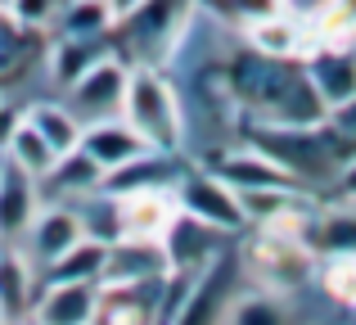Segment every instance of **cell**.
<instances>
[{"label": "cell", "instance_id": "e575fe53", "mask_svg": "<svg viewBox=\"0 0 356 325\" xmlns=\"http://www.w3.org/2000/svg\"><path fill=\"white\" fill-rule=\"evenodd\" d=\"M0 325H9V321H5V317H0Z\"/></svg>", "mask_w": 356, "mask_h": 325}, {"label": "cell", "instance_id": "9a60e30c", "mask_svg": "<svg viewBox=\"0 0 356 325\" xmlns=\"http://www.w3.org/2000/svg\"><path fill=\"white\" fill-rule=\"evenodd\" d=\"M32 299H36V280H32V267L23 262L14 244H0V317L9 325L23 321L32 312Z\"/></svg>", "mask_w": 356, "mask_h": 325}, {"label": "cell", "instance_id": "603a6c76", "mask_svg": "<svg viewBox=\"0 0 356 325\" xmlns=\"http://www.w3.org/2000/svg\"><path fill=\"white\" fill-rule=\"evenodd\" d=\"M321 285L343 308H356V253H330V262L321 271Z\"/></svg>", "mask_w": 356, "mask_h": 325}, {"label": "cell", "instance_id": "44dd1931", "mask_svg": "<svg viewBox=\"0 0 356 325\" xmlns=\"http://www.w3.org/2000/svg\"><path fill=\"white\" fill-rule=\"evenodd\" d=\"M95 59H104V54H99V36H63L50 54V72H54L59 86H72Z\"/></svg>", "mask_w": 356, "mask_h": 325}, {"label": "cell", "instance_id": "d6a6232c", "mask_svg": "<svg viewBox=\"0 0 356 325\" xmlns=\"http://www.w3.org/2000/svg\"><path fill=\"white\" fill-rule=\"evenodd\" d=\"M352 54H356V32H352Z\"/></svg>", "mask_w": 356, "mask_h": 325}, {"label": "cell", "instance_id": "2e32d148", "mask_svg": "<svg viewBox=\"0 0 356 325\" xmlns=\"http://www.w3.org/2000/svg\"><path fill=\"white\" fill-rule=\"evenodd\" d=\"M104 239H90L81 235L68 253H59L50 267H41V285H59V280H86L99 285V271H104Z\"/></svg>", "mask_w": 356, "mask_h": 325}, {"label": "cell", "instance_id": "83f0119b", "mask_svg": "<svg viewBox=\"0 0 356 325\" xmlns=\"http://www.w3.org/2000/svg\"><path fill=\"white\" fill-rule=\"evenodd\" d=\"M330 122H334V127H343V132H352V136H356V95H352V100H343V104H334V109H330Z\"/></svg>", "mask_w": 356, "mask_h": 325}, {"label": "cell", "instance_id": "4dcf8cb0", "mask_svg": "<svg viewBox=\"0 0 356 325\" xmlns=\"http://www.w3.org/2000/svg\"><path fill=\"white\" fill-rule=\"evenodd\" d=\"M14 325H36V321H32V317H23V321H14Z\"/></svg>", "mask_w": 356, "mask_h": 325}, {"label": "cell", "instance_id": "7402d4cb", "mask_svg": "<svg viewBox=\"0 0 356 325\" xmlns=\"http://www.w3.org/2000/svg\"><path fill=\"white\" fill-rule=\"evenodd\" d=\"M54 23L63 27V36H104L113 27V9L108 0H68Z\"/></svg>", "mask_w": 356, "mask_h": 325}, {"label": "cell", "instance_id": "836d02e7", "mask_svg": "<svg viewBox=\"0 0 356 325\" xmlns=\"http://www.w3.org/2000/svg\"><path fill=\"white\" fill-rule=\"evenodd\" d=\"M0 167H5V154H0Z\"/></svg>", "mask_w": 356, "mask_h": 325}, {"label": "cell", "instance_id": "4316f807", "mask_svg": "<svg viewBox=\"0 0 356 325\" xmlns=\"http://www.w3.org/2000/svg\"><path fill=\"white\" fill-rule=\"evenodd\" d=\"M334 0H280V9L284 14H293V18H312V14H325Z\"/></svg>", "mask_w": 356, "mask_h": 325}, {"label": "cell", "instance_id": "1f68e13d", "mask_svg": "<svg viewBox=\"0 0 356 325\" xmlns=\"http://www.w3.org/2000/svg\"><path fill=\"white\" fill-rule=\"evenodd\" d=\"M9 5H14V0H0V9H9Z\"/></svg>", "mask_w": 356, "mask_h": 325}, {"label": "cell", "instance_id": "52a82bcc", "mask_svg": "<svg viewBox=\"0 0 356 325\" xmlns=\"http://www.w3.org/2000/svg\"><path fill=\"white\" fill-rule=\"evenodd\" d=\"M36 212H41V190H36V176L5 159V167H0V239H9V244H14V239L32 226Z\"/></svg>", "mask_w": 356, "mask_h": 325}, {"label": "cell", "instance_id": "8fae6325", "mask_svg": "<svg viewBox=\"0 0 356 325\" xmlns=\"http://www.w3.org/2000/svg\"><path fill=\"white\" fill-rule=\"evenodd\" d=\"M226 276H230L226 262L212 257V262L194 276V285H190V294H185V303H181L176 325H217L221 312H226V299H230V280H226Z\"/></svg>", "mask_w": 356, "mask_h": 325}, {"label": "cell", "instance_id": "5bb4252c", "mask_svg": "<svg viewBox=\"0 0 356 325\" xmlns=\"http://www.w3.org/2000/svg\"><path fill=\"white\" fill-rule=\"evenodd\" d=\"M81 150L108 172V167H122V163L140 159V154L149 150V141L131 122H95V127L81 132Z\"/></svg>", "mask_w": 356, "mask_h": 325}, {"label": "cell", "instance_id": "ac0fdd59", "mask_svg": "<svg viewBox=\"0 0 356 325\" xmlns=\"http://www.w3.org/2000/svg\"><path fill=\"white\" fill-rule=\"evenodd\" d=\"M99 176H104V167H99V163L77 145V150L59 154V159H54V167L41 176V181H50L59 194H95V190H99Z\"/></svg>", "mask_w": 356, "mask_h": 325}, {"label": "cell", "instance_id": "30bf717a", "mask_svg": "<svg viewBox=\"0 0 356 325\" xmlns=\"http://www.w3.org/2000/svg\"><path fill=\"white\" fill-rule=\"evenodd\" d=\"M122 90H127V68H122L118 59H95L72 81V100H77V109L90 113V118L122 109Z\"/></svg>", "mask_w": 356, "mask_h": 325}, {"label": "cell", "instance_id": "9c48e42d", "mask_svg": "<svg viewBox=\"0 0 356 325\" xmlns=\"http://www.w3.org/2000/svg\"><path fill=\"white\" fill-rule=\"evenodd\" d=\"M217 176L230 185V190H302L289 167H280L275 159H266L261 150L252 154H226L217 163Z\"/></svg>", "mask_w": 356, "mask_h": 325}, {"label": "cell", "instance_id": "8992f818", "mask_svg": "<svg viewBox=\"0 0 356 325\" xmlns=\"http://www.w3.org/2000/svg\"><path fill=\"white\" fill-rule=\"evenodd\" d=\"M302 72L316 86V95L325 100V109H334V104H343V100L356 95V54H352V45L325 41L321 50L307 54Z\"/></svg>", "mask_w": 356, "mask_h": 325}, {"label": "cell", "instance_id": "4fadbf2b", "mask_svg": "<svg viewBox=\"0 0 356 325\" xmlns=\"http://www.w3.org/2000/svg\"><path fill=\"white\" fill-rule=\"evenodd\" d=\"M185 167H172L163 150H145L140 159L122 163V167H108L104 176H99V190L104 194H131V190H154V185H167L176 181Z\"/></svg>", "mask_w": 356, "mask_h": 325}, {"label": "cell", "instance_id": "7a4b0ae2", "mask_svg": "<svg viewBox=\"0 0 356 325\" xmlns=\"http://www.w3.org/2000/svg\"><path fill=\"white\" fill-rule=\"evenodd\" d=\"M243 267L266 290H298L312 276V248L302 235H284V226H266L252 244H243Z\"/></svg>", "mask_w": 356, "mask_h": 325}, {"label": "cell", "instance_id": "3957f363", "mask_svg": "<svg viewBox=\"0 0 356 325\" xmlns=\"http://www.w3.org/2000/svg\"><path fill=\"white\" fill-rule=\"evenodd\" d=\"M176 208L217 226V230H239L248 221L239 208V194L217 172H181L176 176Z\"/></svg>", "mask_w": 356, "mask_h": 325}, {"label": "cell", "instance_id": "d4e9b609", "mask_svg": "<svg viewBox=\"0 0 356 325\" xmlns=\"http://www.w3.org/2000/svg\"><path fill=\"white\" fill-rule=\"evenodd\" d=\"M230 325H289V317L275 308V303L261 294V299H243L230 312Z\"/></svg>", "mask_w": 356, "mask_h": 325}, {"label": "cell", "instance_id": "277c9868", "mask_svg": "<svg viewBox=\"0 0 356 325\" xmlns=\"http://www.w3.org/2000/svg\"><path fill=\"white\" fill-rule=\"evenodd\" d=\"M172 271V257H167L163 239H113L104 248V271L99 285H131V280H158V276Z\"/></svg>", "mask_w": 356, "mask_h": 325}, {"label": "cell", "instance_id": "7c38bea8", "mask_svg": "<svg viewBox=\"0 0 356 325\" xmlns=\"http://www.w3.org/2000/svg\"><path fill=\"white\" fill-rule=\"evenodd\" d=\"M32 262L36 267H50L59 253H68L86 230H81V217L77 208H41L32 217Z\"/></svg>", "mask_w": 356, "mask_h": 325}, {"label": "cell", "instance_id": "f546056e", "mask_svg": "<svg viewBox=\"0 0 356 325\" xmlns=\"http://www.w3.org/2000/svg\"><path fill=\"white\" fill-rule=\"evenodd\" d=\"M136 5H140V0H108V9H113V23H118V18H127Z\"/></svg>", "mask_w": 356, "mask_h": 325}, {"label": "cell", "instance_id": "e0dca14e", "mask_svg": "<svg viewBox=\"0 0 356 325\" xmlns=\"http://www.w3.org/2000/svg\"><path fill=\"white\" fill-rule=\"evenodd\" d=\"M5 159L18 163L23 172H32L36 181H41V176L54 167V159H59V154L50 150V141H45V136L36 132L32 122H27V118H18V122L9 127V136H5Z\"/></svg>", "mask_w": 356, "mask_h": 325}, {"label": "cell", "instance_id": "ffe728a7", "mask_svg": "<svg viewBox=\"0 0 356 325\" xmlns=\"http://www.w3.org/2000/svg\"><path fill=\"white\" fill-rule=\"evenodd\" d=\"M23 118L45 136V141H50L54 154H68V150H77V145H81V122L68 113V109H59V104H32Z\"/></svg>", "mask_w": 356, "mask_h": 325}, {"label": "cell", "instance_id": "6da1fadb", "mask_svg": "<svg viewBox=\"0 0 356 325\" xmlns=\"http://www.w3.org/2000/svg\"><path fill=\"white\" fill-rule=\"evenodd\" d=\"M122 113L149 141V150L172 154L181 145V109H176V95L158 68L140 63V68H127V90H122Z\"/></svg>", "mask_w": 356, "mask_h": 325}, {"label": "cell", "instance_id": "ba28073f", "mask_svg": "<svg viewBox=\"0 0 356 325\" xmlns=\"http://www.w3.org/2000/svg\"><path fill=\"white\" fill-rule=\"evenodd\" d=\"M118 217L127 239H163L167 226L176 221V199H167L163 190H131L118 194Z\"/></svg>", "mask_w": 356, "mask_h": 325}, {"label": "cell", "instance_id": "5b68a950", "mask_svg": "<svg viewBox=\"0 0 356 325\" xmlns=\"http://www.w3.org/2000/svg\"><path fill=\"white\" fill-rule=\"evenodd\" d=\"M95 299H99V285H86V280L41 285L27 317L36 325H90L95 321Z\"/></svg>", "mask_w": 356, "mask_h": 325}, {"label": "cell", "instance_id": "f1b7e54d", "mask_svg": "<svg viewBox=\"0 0 356 325\" xmlns=\"http://www.w3.org/2000/svg\"><path fill=\"white\" fill-rule=\"evenodd\" d=\"M339 190L343 194H356V159H348L339 167Z\"/></svg>", "mask_w": 356, "mask_h": 325}, {"label": "cell", "instance_id": "d6986e66", "mask_svg": "<svg viewBox=\"0 0 356 325\" xmlns=\"http://www.w3.org/2000/svg\"><path fill=\"white\" fill-rule=\"evenodd\" d=\"M248 27V41L257 45L261 54H270V59H284V54H293L298 50V41H302V27L293 23V14H266V18H257V23H243Z\"/></svg>", "mask_w": 356, "mask_h": 325}, {"label": "cell", "instance_id": "cb8c5ba5", "mask_svg": "<svg viewBox=\"0 0 356 325\" xmlns=\"http://www.w3.org/2000/svg\"><path fill=\"white\" fill-rule=\"evenodd\" d=\"M316 248L321 253H356V212H334L316 230Z\"/></svg>", "mask_w": 356, "mask_h": 325}, {"label": "cell", "instance_id": "484cf974", "mask_svg": "<svg viewBox=\"0 0 356 325\" xmlns=\"http://www.w3.org/2000/svg\"><path fill=\"white\" fill-rule=\"evenodd\" d=\"M59 9H63V0H14V5L5 9L14 23H23V27H45V23H54L59 18Z\"/></svg>", "mask_w": 356, "mask_h": 325}]
</instances>
